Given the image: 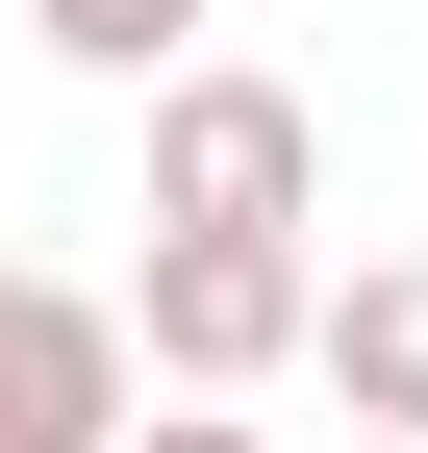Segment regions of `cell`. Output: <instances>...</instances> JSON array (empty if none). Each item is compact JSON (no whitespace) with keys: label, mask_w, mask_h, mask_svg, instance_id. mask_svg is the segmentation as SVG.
I'll use <instances>...</instances> for the list:
<instances>
[{"label":"cell","mask_w":428,"mask_h":453,"mask_svg":"<svg viewBox=\"0 0 428 453\" xmlns=\"http://www.w3.org/2000/svg\"><path fill=\"white\" fill-rule=\"evenodd\" d=\"M126 327H151V403H252V378L328 353V252H302V226H151Z\"/></svg>","instance_id":"6da1fadb"},{"label":"cell","mask_w":428,"mask_h":453,"mask_svg":"<svg viewBox=\"0 0 428 453\" xmlns=\"http://www.w3.org/2000/svg\"><path fill=\"white\" fill-rule=\"evenodd\" d=\"M151 226H328V101L252 50L151 76Z\"/></svg>","instance_id":"7a4b0ae2"},{"label":"cell","mask_w":428,"mask_h":453,"mask_svg":"<svg viewBox=\"0 0 428 453\" xmlns=\"http://www.w3.org/2000/svg\"><path fill=\"white\" fill-rule=\"evenodd\" d=\"M126 428H151V327L101 277L0 252V453H126Z\"/></svg>","instance_id":"3957f363"},{"label":"cell","mask_w":428,"mask_h":453,"mask_svg":"<svg viewBox=\"0 0 428 453\" xmlns=\"http://www.w3.org/2000/svg\"><path fill=\"white\" fill-rule=\"evenodd\" d=\"M302 378H328L353 428H428V252H353V277H328V353H302Z\"/></svg>","instance_id":"277c9868"},{"label":"cell","mask_w":428,"mask_h":453,"mask_svg":"<svg viewBox=\"0 0 428 453\" xmlns=\"http://www.w3.org/2000/svg\"><path fill=\"white\" fill-rule=\"evenodd\" d=\"M26 26L76 50V76H126V101H151V76H202V0H26Z\"/></svg>","instance_id":"5b68a950"},{"label":"cell","mask_w":428,"mask_h":453,"mask_svg":"<svg viewBox=\"0 0 428 453\" xmlns=\"http://www.w3.org/2000/svg\"><path fill=\"white\" fill-rule=\"evenodd\" d=\"M126 453H278V428H227V403H151V428H126Z\"/></svg>","instance_id":"8992f818"},{"label":"cell","mask_w":428,"mask_h":453,"mask_svg":"<svg viewBox=\"0 0 428 453\" xmlns=\"http://www.w3.org/2000/svg\"><path fill=\"white\" fill-rule=\"evenodd\" d=\"M353 453H428V428H353Z\"/></svg>","instance_id":"52a82bcc"}]
</instances>
